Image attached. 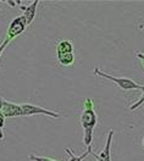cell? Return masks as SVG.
Masks as SVG:
<instances>
[{
  "label": "cell",
  "mask_w": 144,
  "mask_h": 161,
  "mask_svg": "<svg viewBox=\"0 0 144 161\" xmlns=\"http://www.w3.org/2000/svg\"><path fill=\"white\" fill-rule=\"evenodd\" d=\"M4 125H5V116H4V115L1 114V111H0V141L4 139V132H3Z\"/></svg>",
  "instance_id": "12"
},
{
  "label": "cell",
  "mask_w": 144,
  "mask_h": 161,
  "mask_svg": "<svg viewBox=\"0 0 144 161\" xmlns=\"http://www.w3.org/2000/svg\"><path fill=\"white\" fill-rule=\"evenodd\" d=\"M26 27H27L26 20H25V17H23L22 15H21V16H17V17H15V19L10 22L9 27H8L5 39L10 40V42L12 39H15L16 37H19L20 34H22V33L25 32Z\"/></svg>",
  "instance_id": "4"
},
{
  "label": "cell",
  "mask_w": 144,
  "mask_h": 161,
  "mask_svg": "<svg viewBox=\"0 0 144 161\" xmlns=\"http://www.w3.org/2000/svg\"><path fill=\"white\" fill-rule=\"evenodd\" d=\"M136 56H137V59H139V61L142 62V66H143L144 69V53H142V51H136Z\"/></svg>",
  "instance_id": "15"
},
{
  "label": "cell",
  "mask_w": 144,
  "mask_h": 161,
  "mask_svg": "<svg viewBox=\"0 0 144 161\" xmlns=\"http://www.w3.org/2000/svg\"><path fill=\"white\" fill-rule=\"evenodd\" d=\"M9 43H10V40H8V39H4V42H1V44H0V58H1L3 53L5 50V48L9 45Z\"/></svg>",
  "instance_id": "14"
},
{
  "label": "cell",
  "mask_w": 144,
  "mask_h": 161,
  "mask_svg": "<svg viewBox=\"0 0 144 161\" xmlns=\"http://www.w3.org/2000/svg\"><path fill=\"white\" fill-rule=\"evenodd\" d=\"M1 108H3V98H0V111H1Z\"/></svg>",
  "instance_id": "16"
},
{
  "label": "cell",
  "mask_w": 144,
  "mask_h": 161,
  "mask_svg": "<svg viewBox=\"0 0 144 161\" xmlns=\"http://www.w3.org/2000/svg\"><path fill=\"white\" fill-rule=\"evenodd\" d=\"M38 5H39V1H38V0H34L33 3H31V4L28 5V6L20 5L21 10H23L22 16L25 17L26 25H27V26L32 25V22H33V20H34L36 14H37V8H38Z\"/></svg>",
  "instance_id": "7"
},
{
  "label": "cell",
  "mask_w": 144,
  "mask_h": 161,
  "mask_svg": "<svg viewBox=\"0 0 144 161\" xmlns=\"http://www.w3.org/2000/svg\"><path fill=\"white\" fill-rule=\"evenodd\" d=\"M142 144H143V148H144V137H143V141H142Z\"/></svg>",
  "instance_id": "18"
},
{
  "label": "cell",
  "mask_w": 144,
  "mask_h": 161,
  "mask_svg": "<svg viewBox=\"0 0 144 161\" xmlns=\"http://www.w3.org/2000/svg\"><path fill=\"white\" fill-rule=\"evenodd\" d=\"M8 4H9V5H11V6H15V5H16V4H15V3H12V1H9Z\"/></svg>",
  "instance_id": "17"
},
{
  "label": "cell",
  "mask_w": 144,
  "mask_h": 161,
  "mask_svg": "<svg viewBox=\"0 0 144 161\" xmlns=\"http://www.w3.org/2000/svg\"><path fill=\"white\" fill-rule=\"evenodd\" d=\"M21 109H22V116H34V115H45L53 119H59L61 117V115L59 112H55L52 110H47L42 106L38 105H33V104H21Z\"/></svg>",
  "instance_id": "3"
},
{
  "label": "cell",
  "mask_w": 144,
  "mask_h": 161,
  "mask_svg": "<svg viewBox=\"0 0 144 161\" xmlns=\"http://www.w3.org/2000/svg\"><path fill=\"white\" fill-rule=\"evenodd\" d=\"M28 158H30V160H32V161H58V160H54V159H50V158L36 156V155H30Z\"/></svg>",
  "instance_id": "13"
},
{
  "label": "cell",
  "mask_w": 144,
  "mask_h": 161,
  "mask_svg": "<svg viewBox=\"0 0 144 161\" xmlns=\"http://www.w3.org/2000/svg\"><path fill=\"white\" fill-rule=\"evenodd\" d=\"M71 53H73V44H72V42L65 39L58 43V45H56V54L58 55L71 54Z\"/></svg>",
  "instance_id": "8"
},
{
  "label": "cell",
  "mask_w": 144,
  "mask_h": 161,
  "mask_svg": "<svg viewBox=\"0 0 144 161\" xmlns=\"http://www.w3.org/2000/svg\"><path fill=\"white\" fill-rule=\"evenodd\" d=\"M94 75L98 77H102L105 80H109L114 82L120 89L127 92V91H143L144 92V84H139L136 80L127 78V77H115L113 75H109L106 72H103L100 69H94Z\"/></svg>",
  "instance_id": "2"
},
{
  "label": "cell",
  "mask_w": 144,
  "mask_h": 161,
  "mask_svg": "<svg viewBox=\"0 0 144 161\" xmlns=\"http://www.w3.org/2000/svg\"><path fill=\"white\" fill-rule=\"evenodd\" d=\"M143 103H144V92H143V95H142V97H141L138 100L136 101L134 104H132V105H130V106H128V110H131V111L137 110V109H138V108H139V106H141Z\"/></svg>",
  "instance_id": "11"
},
{
  "label": "cell",
  "mask_w": 144,
  "mask_h": 161,
  "mask_svg": "<svg viewBox=\"0 0 144 161\" xmlns=\"http://www.w3.org/2000/svg\"><path fill=\"white\" fill-rule=\"evenodd\" d=\"M114 130H110L108 133V139L105 143L104 149L99 154H93L94 159L97 161H111V143H113V137H114Z\"/></svg>",
  "instance_id": "6"
},
{
  "label": "cell",
  "mask_w": 144,
  "mask_h": 161,
  "mask_svg": "<svg viewBox=\"0 0 144 161\" xmlns=\"http://www.w3.org/2000/svg\"><path fill=\"white\" fill-rule=\"evenodd\" d=\"M98 123V115L94 110V104L91 98L84 100L83 110L81 112V125L83 127V143L88 148L92 145L93 132Z\"/></svg>",
  "instance_id": "1"
},
{
  "label": "cell",
  "mask_w": 144,
  "mask_h": 161,
  "mask_svg": "<svg viewBox=\"0 0 144 161\" xmlns=\"http://www.w3.org/2000/svg\"><path fill=\"white\" fill-rule=\"evenodd\" d=\"M1 114L5 116V119H11V117H20L22 116V109L21 105L8 101L6 99H3V108H1Z\"/></svg>",
  "instance_id": "5"
},
{
  "label": "cell",
  "mask_w": 144,
  "mask_h": 161,
  "mask_svg": "<svg viewBox=\"0 0 144 161\" xmlns=\"http://www.w3.org/2000/svg\"><path fill=\"white\" fill-rule=\"evenodd\" d=\"M92 145L91 147H88L87 148V150L83 153L82 155H80V156H77V155H75L73 153H72V150L70 149V148H66L65 149V151L69 154V156H70V159H69V161H83L88 155H92Z\"/></svg>",
  "instance_id": "9"
},
{
  "label": "cell",
  "mask_w": 144,
  "mask_h": 161,
  "mask_svg": "<svg viewBox=\"0 0 144 161\" xmlns=\"http://www.w3.org/2000/svg\"><path fill=\"white\" fill-rule=\"evenodd\" d=\"M58 61L61 66H71L72 64L75 62V55L73 53L71 54H64V55H58Z\"/></svg>",
  "instance_id": "10"
}]
</instances>
